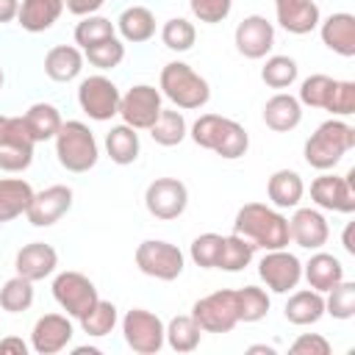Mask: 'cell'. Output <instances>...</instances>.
I'll list each match as a JSON object with an SVG mask.
<instances>
[{
    "mask_svg": "<svg viewBox=\"0 0 355 355\" xmlns=\"http://www.w3.org/2000/svg\"><path fill=\"white\" fill-rule=\"evenodd\" d=\"M233 233L244 236L252 247H261V250H283L291 241L288 219L277 208L263 205V202L241 205L233 219Z\"/></svg>",
    "mask_w": 355,
    "mask_h": 355,
    "instance_id": "6da1fadb",
    "label": "cell"
},
{
    "mask_svg": "<svg viewBox=\"0 0 355 355\" xmlns=\"http://www.w3.org/2000/svg\"><path fill=\"white\" fill-rule=\"evenodd\" d=\"M189 136H191V141H194L197 147L211 150V153H216V155L225 158V161L241 158V155L247 153V147H250L247 130H244L236 119L219 116V114H202V116L191 125Z\"/></svg>",
    "mask_w": 355,
    "mask_h": 355,
    "instance_id": "7a4b0ae2",
    "label": "cell"
},
{
    "mask_svg": "<svg viewBox=\"0 0 355 355\" xmlns=\"http://www.w3.org/2000/svg\"><path fill=\"white\" fill-rule=\"evenodd\" d=\"M355 147V128L347 125L344 119L333 116L327 122H322L305 141L302 147V155H305V164L319 169V172H327L333 169L349 150Z\"/></svg>",
    "mask_w": 355,
    "mask_h": 355,
    "instance_id": "3957f363",
    "label": "cell"
},
{
    "mask_svg": "<svg viewBox=\"0 0 355 355\" xmlns=\"http://www.w3.org/2000/svg\"><path fill=\"white\" fill-rule=\"evenodd\" d=\"M158 89L161 94L180 111H194V108H202L208 100H211V86L208 80L194 72L189 64L183 61H169L164 69H161V78H158Z\"/></svg>",
    "mask_w": 355,
    "mask_h": 355,
    "instance_id": "277c9868",
    "label": "cell"
},
{
    "mask_svg": "<svg viewBox=\"0 0 355 355\" xmlns=\"http://www.w3.org/2000/svg\"><path fill=\"white\" fill-rule=\"evenodd\" d=\"M55 158L67 172H75V175L89 172L97 164L100 147L86 122H80V119L61 122V128L55 133Z\"/></svg>",
    "mask_w": 355,
    "mask_h": 355,
    "instance_id": "5b68a950",
    "label": "cell"
},
{
    "mask_svg": "<svg viewBox=\"0 0 355 355\" xmlns=\"http://www.w3.org/2000/svg\"><path fill=\"white\" fill-rule=\"evenodd\" d=\"M191 316L202 333H230L239 324L236 288H219L191 305Z\"/></svg>",
    "mask_w": 355,
    "mask_h": 355,
    "instance_id": "8992f818",
    "label": "cell"
},
{
    "mask_svg": "<svg viewBox=\"0 0 355 355\" xmlns=\"http://www.w3.org/2000/svg\"><path fill=\"white\" fill-rule=\"evenodd\" d=\"M33 147L25 119L22 116H3L0 114V169L3 172H25L33 164Z\"/></svg>",
    "mask_w": 355,
    "mask_h": 355,
    "instance_id": "52a82bcc",
    "label": "cell"
},
{
    "mask_svg": "<svg viewBox=\"0 0 355 355\" xmlns=\"http://www.w3.org/2000/svg\"><path fill=\"white\" fill-rule=\"evenodd\" d=\"M133 258H136V266H139L141 275L155 277V280H164V283L178 280L183 275V263H186L183 252L175 244L161 241V239L141 241L136 247V255Z\"/></svg>",
    "mask_w": 355,
    "mask_h": 355,
    "instance_id": "ba28073f",
    "label": "cell"
},
{
    "mask_svg": "<svg viewBox=\"0 0 355 355\" xmlns=\"http://www.w3.org/2000/svg\"><path fill=\"white\" fill-rule=\"evenodd\" d=\"M119 89L105 75H89L78 83V105L94 122H108L119 114Z\"/></svg>",
    "mask_w": 355,
    "mask_h": 355,
    "instance_id": "9c48e42d",
    "label": "cell"
},
{
    "mask_svg": "<svg viewBox=\"0 0 355 355\" xmlns=\"http://www.w3.org/2000/svg\"><path fill=\"white\" fill-rule=\"evenodd\" d=\"M53 300L67 311L69 319H80L92 311V305L100 300L97 286L83 275V272H61L53 280Z\"/></svg>",
    "mask_w": 355,
    "mask_h": 355,
    "instance_id": "30bf717a",
    "label": "cell"
},
{
    "mask_svg": "<svg viewBox=\"0 0 355 355\" xmlns=\"http://www.w3.org/2000/svg\"><path fill=\"white\" fill-rule=\"evenodd\" d=\"M164 322L147 308H133L122 316V336L125 344L139 355H155L166 338H164Z\"/></svg>",
    "mask_w": 355,
    "mask_h": 355,
    "instance_id": "8fae6325",
    "label": "cell"
},
{
    "mask_svg": "<svg viewBox=\"0 0 355 355\" xmlns=\"http://www.w3.org/2000/svg\"><path fill=\"white\" fill-rule=\"evenodd\" d=\"M164 94L150 83H136L119 97V116L125 125L136 130H150V125L158 119L164 108Z\"/></svg>",
    "mask_w": 355,
    "mask_h": 355,
    "instance_id": "7c38bea8",
    "label": "cell"
},
{
    "mask_svg": "<svg viewBox=\"0 0 355 355\" xmlns=\"http://www.w3.org/2000/svg\"><path fill=\"white\" fill-rule=\"evenodd\" d=\"M258 277L263 286L275 294H288L302 280V263L294 252L283 250H266V255L258 261Z\"/></svg>",
    "mask_w": 355,
    "mask_h": 355,
    "instance_id": "4fadbf2b",
    "label": "cell"
},
{
    "mask_svg": "<svg viewBox=\"0 0 355 355\" xmlns=\"http://www.w3.org/2000/svg\"><path fill=\"white\" fill-rule=\"evenodd\" d=\"M144 205H147L150 216H155L161 222H172L186 211L189 189L178 178H155L144 191Z\"/></svg>",
    "mask_w": 355,
    "mask_h": 355,
    "instance_id": "5bb4252c",
    "label": "cell"
},
{
    "mask_svg": "<svg viewBox=\"0 0 355 355\" xmlns=\"http://www.w3.org/2000/svg\"><path fill=\"white\" fill-rule=\"evenodd\" d=\"M311 200L324 211L352 214L355 211V169H349L344 178L319 175L311 183Z\"/></svg>",
    "mask_w": 355,
    "mask_h": 355,
    "instance_id": "9a60e30c",
    "label": "cell"
},
{
    "mask_svg": "<svg viewBox=\"0 0 355 355\" xmlns=\"http://www.w3.org/2000/svg\"><path fill=\"white\" fill-rule=\"evenodd\" d=\"M72 197H75L72 189L64 186V183H55V186H47V189H42V191H33V200H31L25 216H28V222H31L33 227H50V225H55L64 214H69Z\"/></svg>",
    "mask_w": 355,
    "mask_h": 355,
    "instance_id": "2e32d148",
    "label": "cell"
},
{
    "mask_svg": "<svg viewBox=\"0 0 355 355\" xmlns=\"http://www.w3.org/2000/svg\"><path fill=\"white\" fill-rule=\"evenodd\" d=\"M233 42L244 58H266V53L275 47V25L261 14H250L236 25Z\"/></svg>",
    "mask_w": 355,
    "mask_h": 355,
    "instance_id": "e0dca14e",
    "label": "cell"
},
{
    "mask_svg": "<svg viewBox=\"0 0 355 355\" xmlns=\"http://www.w3.org/2000/svg\"><path fill=\"white\" fill-rule=\"evenodd\" d=\"M72 336L75 327L67 313H44L31 330V349L39 355H55L72 341Z\"/></svg>",
    "mask_w": 355,
    "mask_h": 355,
    "instance_id": "ac0fdd59",
    "label": "cell"
},
{
    "mask_svg": "<svg viewBox=\"0 0 355 355\" xmlns=\"http://www.w3.org/2000/svg\"><path fill=\"white\" fill-rule=\"evenodd\" d=\"M288 236L302 250H322L330 239V227L319 208H297L288 219Z\"/></svg>",
    "mask_w": 355,
    "mask_h": 355,
    "instance_id": "d6986e66",
    "label": "cell"
},
{
    "mask_svg": "<svg viewBox=\"0 0 355 355\" xmlns=\"http://www.w3.org/2000/svg\"><path fill=\"white\" fill-rule=\"evenodd\" d=\"M55 266H58V252L44 241H31V244L19 247L17 258H14L17 275H22V277H28L33 283L50 277L55 272Z\"/></svg>",
    "mask_w": 355,
    "mask_h": 355,
    "instance_id": "ffe728a7",
    "label": "cell"
},
{
    "mask_svg": "<svg viewBox=\"0 0 355 355\" xmlns=\"http://www.w3.org/2000/svg\"><path fill=\"white\" fill-rule=\"evenodd\" d=\"M275 14H277L280 28L294 36H305L316 31L322 22L319 6L313 0H275Z\"/></svg>",
    "mask_w": 355,
    "mask_h": 355,
    "instance_id": "44dd1931",
    "label": "cell"
},
{
    "mask_svg": "<svg viewBox=\"0 0 355 355\" xmlns=\"http://www.w3.org/2000/svg\"><path fill=\"white\" fill-rule=\"evenodd\" d=\"M319 33H322V44L344 58H352L355 55V17L347 14V11H336L330 14L322 25H319Z\"/></svg>",
    "mask_w": 355,
    "mask_h": 355,
    "instance_id": "7402d4cb",
    "label": "cell"
},
{
    "mask_svg": "<svg viewBox=\"0 0 355 355\" xmlns=\"http://www.w3.org/2000/svg\"><path fill=\"white\" fill-rule=\"evenodd\" d=\"M263 122L275 133H288L302 122V105L294 94L277 92L263 103Z\"/></svg>",
    "mask_w": 355,
    "mask_h": 355,
    "instance_id": "603a6c76",
    "label": "cell"
},
{
    "mask_svg": "<svg viewBox=\"0 0 355 355\" xmlns=\"http://www.w3.org/2000/svg\"><path fill=\"white\" fill-rule=\"evenodd\" d=\"M302 277L308 280V286H311L313 291L324 294V291H330L336 283L344 280V266H341V261H338L336 255L316 250V252L311 255V261L302 263Z\"/></svg>",
    "mask_w": 355,
    "mask_h": 355,
    "instance_id": "cb8c5ba5",
    "label": "cell"
},
{
    "mask_svg": "<svg viewBox=\"0 0 355 355\" xmlns=\"http://www.w3.org/2000/svg\"><path fill=\"white\" fill-rule=\"evenodd\" d=\"M61 14H64V0H22L17 22L28 33H42L53 28Z\"/></svg>",
    "mask_w": 355,
    "mask_h": 355,
    "instance_id": "d4e9b609",
    "label": "cell"
},
{
    "mask_svg": "<svg viewBox=\"0 0 355 355\" xmlns=\"http://www.w3.org/2000/svg\"><path fill=\"white\" fill-rule=\"evenodd\" d=\"M83 69V53L72 44H55L44 55V75L55 83H69Z\"/></svg>",
    "mask_w": 355,
    "mask_h": 355,
    "instance_id": "484cf974",
    "label": "cell"
},
{
    "mask_svg": "<svg viewBox=\"0 0 355 355\" xmlns=\"http://www.w3.org/2000/svg\"><path fill=\"white\" fill-rule=\"evenodd\" d=\"M116 31L122 36V42H150L155 36V14L147 6H128L119 17H116Z\"/></svg>",
    "mask_w": 355,
    "mask_h": 355,
    "instance_id": "4316f807",
    "label": "cell"
},
{
    "mask_svg": "<svg viewBox=\"0 0 355 355\" xmlns=\"http://www.w3.org/2000/svg\"><path fill=\"white\" fill-rule=\"evenodd\" d=\"M266 194H269V200H272V205L277 211L297 208L300 200H302V194H305V183H302L300 172H294V169H277V172H272L269 183H266Z\"/></svg>",
    "mask_w": 355,
    "mask_h": 355,
    "instance_id": "83f0119b",
    "label": "cell"
},
{
    "mask_svg": "<svg viewBox=\"0 0 355 355\" xmlns=\"http://www.w3.org/2000/svg\"><path fill=\"white\" fill-rule=\"evenodd\" d=\"M283 316L291 322V324H300V327H308V324H316L322 316H324V297L313 288H302V291H294L283 308Z\"/></svg>",
    "mask_w": 355,
    "mask_h": 355,
    "instance_id": "f1b7e54d",
    "label": "cell"
},
{
    "mask_svg": "<svg viewBox=\"0 0 355 355\" xmlns=\"http://www.w3.org/2000/svg\"><path fill=\"white\" fill-rule=\"evenodd\" d=\"M33 200V189L22 178H0V225L22 216Z\"/></svg>",
    "mask_w": 355,
    "mask_h": 355,
    "instance_id": "f546056e",
    "label": "cell"
},
{
    "mask_svg": "<svg viewBox=\"0 0 355 355\" xmlns=\"http://www.w3.org/2000/svg\"><path fill=\"white\" fill-rule=\"evenodd\" d=\"M139 150H141V141H139V133L136 128L130 125H114L108 133H105V153L114 164L119 166H128L139 158Z\"/></svg>",
    "mask_w": 355,
    "mask_h": 355,
    "instance_id": "4dcf8cb0",
    "label": "cell"
},
{
    "mask_svg": "<svg viewBox=\"0 0 355 355\" xmlns=\"http://www.w3.org/2000/svg\"><path fill=\"white\" fill-rule=\"evenodd\" d=\"M25 128H28V133H31V139L39 144V141H50V139H55V133H58V128H61V114H58V108L53 105V103H33L28 111H25Z\"/></svg>",
    "mask_w": 355,
    "mask_h": 355,
    "instance_id": "1f68e13d",
    "label": "cell"
},
{
    "mask_svg": "<svg viewBox=\"0 0 355 355\" xmlns=\"http://www.w3.org/2000/svg\"><path fill=\"white\" fill-rule=\"evenodd\" d=\"M150 136H153V141L161 144V147H175V144H180V141L189 136V125H186L183 111H178V108H161L158 119L150 125Z\"/></svg>",
    "mask_w": 355,
    "mask_h": 355,
    "instance_id": "d6a6232c",
    "label": "cell"
},
{
    "mask_svg": "<svg viewBox=\"0 0 355 355\" xmlns=\"http://www.w3.org/2000/svg\"><path fill=\"white\" fill-rule=\"evenodd\" d=\"M164 338L166 344L175 349V352H194L200 347V338H202V330L200 324L194 322V316H175L169 319V324L164 327Z\"/></svg>",
    "mask_w": 355,
    "mask_h": 355,
    "instance_id": "836d02e7",
    "label": "cell"
},
{
    "mask_svg": "<svg viewBox=\"0 0 355 355\" xmlns=\"http://www.w3.org/2000/svg\"><path fill=\"white\" fill-rule=\"evenodd\" d=\"M252 255H255V247H252L244 236L230 233V236L222 239V250H219L216 269H222V272H241V269L250 266Z\"/></svg>",
    "mask_w": 355,
    "mask_h": 355,
    "instance_id": "e575fe53",
    "label": "cell"
},
{
    "mask_svg": "<svg viewBox=\"0 0 355 355\" xmlns=\"http://www.w3.org/2000/svg\"><path fill=\"white\" fill-rule=\"evenodd\" d=\"M236 305H239V322H261L266 313H269V294L266 288H258V286H244V288H236Z\"/></svg>",
    "mask_w": 355,
    "mask_h": 355,
    "instance_id": "d590c367",
    "label": "cell"
},
{
    "mask_svg": "<svg viewBox=\"0 0 355 355\" xmlns=\"http://www.w3.org/2000/svg\"><path fill=\"white\" fill-rule=\"evenodd\" d=\"M78 322H80V327H83L86 336H92V338H103V336H108V333L116 327L119 313H116V305H114V302H108V300H97V302L92 305V311H89L86 316H80Z\"/></svg>",
    "mask_w": 355,
    "mask_h": 355,
    "instance_id": "8d00e7d4",
    "label": "cell"
},
{
    "mask_svg": "<svg viewBox=\"0 0 355 355\" xmlns=\"http://www.w3.org/2000/svg\"><path fill=\"white\" fill-rule=\"evenodd\" d=\"M33 305V280L14 275L11 280L3 283L0 288V308L8 313H22Z\"/></svg>",
    "mask_w": 355,
    "mask_h": 355,
    "instance_id": "74e56055",
    "label": "cell"
},
{
    "mask_svg": "<svg viewBox=\"0 0 355 355\" xmlns=\"http://www.w3.org/2000/svg\"><path fill=\"white\" fill-rule=\"evenodd\" d=\"M300 75V67L291 55H269L261 67V80L269 89H288Z\"/></svg>",
    "mask_w": 355,
    "mask_h": 355,
    "instance_id": "f35d334b",
    "label": "cell"
},
{
    "mask_svg": "<svg viewBox=\"0 0 355 355\" xmlns=\"http://www.w3.org/2000/svg\"><path fill=\"white\" fill-rule=\"evenodd\" d=\"M111 36H116V25L100 14H89L75 25V44H80L83 50L103 39H111Z\"/></svg>",
    "mask_w": 355,
    "mask_h": 355,
    "instance_id": "ab89813d",
    "label": "cell"
},
{
    "mask_svg": "<svg viewBox=\"0 0 355 355\" xmlns=\"http://www.w3.org/2000/svg\"><path fill=\"white\" fill-rule=\"evenodd\" d=\"M324 294H327L324 313H330L333 319H341V322L355 316V283L352 280H341Z\"/></svg>",
    "mask_w": 355,
    "mask_h": 355,
    "instance_id": "60d3db41",
    "label": "cell"
},
{
    "mask_svg": "<svg viewBox=\"0 0 355 355\" xmlns=\"http://www.w3.org/2000/svg\"><path fill=\"white\" fill-rule=\"evenodd\" d=\"M83 58H86L92 67H97V69H114V67H119L122 58H125V44H122V39L111 36V39H103V42L86 47V50H83Z\"/></svg>",
    "mask_w": 355,
    "mask_h": 355,
    "instance_id": "b9f144b4",
    "label": "cell"
},
{
    "mask_svg": "<svg viewBox=\"0 0 355 355\" xmlns=\"http://www.w3.org/2000/svg\"><path fill=\"white\" fill-rule=\"evenodd\" d=\"M194 39H197V31H194V25H191L189 19H183V17H172V19H166L164 28H161V42H164L169 50H175V53L191 50V47H194Z\"/></svg>",
    "mask_w": 355,
    "mask_h": 355,
    "instance_id": "7bdbcfd3",
    "label": "cell"
},
{
    "mask_svg": "<svg viewBox=\"0 0 355 355\" xmlns=\"http://www.w3.org/2000/svg\"><path fill=\"white\" fill-rule=\"evenodd\" d=\"M333 83L336 78L330 75H308L300 86V105H311V108H327V100H330V92H333Z\"/></svg>",
    "mask_w": 355,
    "mask_h": 355,
    "instance_id": "ee69618b",
    "label": "cell"
},
{
    "mask_svg": "<svg viewBox=\"0 0 355 355\" xmlns=\"http://www.w3.org/2000/svg\"><path fill=\"white\" fill-rule=\"evenodd\" d=\"M222 239L219 233H200L194 241H191V261L200 266V269H216V261H219V250H222Z\"/></svg>",
    "mask_w": 355,
    "mask_h": 355,
    "instance_id": "f6af8a7d",
    "label": "cell"
},
{
    "mask_svg": "<svg viewBox=\"0 0 355 355\" xmlns=\"http://www.w3.org/2000/svg\"><path fill=\"white\" fill-rule=\"evenodd\" d=\"M324 111H330L333 116H349V114H355V83L352 80H336Z\"/></svg>",
    "mask_w": 355,
    "mask_h": 355,
    "instance_id": "bcb514c9",
    "label": "cell"
},
{
    "mask_svg": "<svg viewBox=\"0 0 355 355\" xmlns=\"http://www.w3.org/2000/svg\"><path fill=\"white\" fill-rule=\"evenodd\" d=\"M189 8L200 22L216 25L227 19V14L233 11V0H189Z\"/></svg>",
    "mask_w": 355,
    "mask_h": 355,
    "instance_id": "7dc6e473",
    "label": "cell"
},
{
    "mask_svg": "<svg viewBox=\"0 0 355 355\" xmlns=\"http://www.w3.org/2000/svg\"><path fill=\"white\" fill-rule=\"evenodd\" d=\"M291 355H330V341L319 333H302L288 347Z\"/></svg>",
    "mask_w": 355,
    "mask_h": 355,
    "instance_id": "c3c4849f",
    "label": "cell"
},
{
    "mask_svg": "<svg viewBox=\"0 0 355 355\" xmlns=\"http://www.w3.org/2000/svg\"><path fill=\"white\" fill-rule=\"evenodd\" d=\"M105 0H64V8L75 17H89V14H97L103 8Z\"/></svg>",
    "mask_w": 355,
    "mask_h": 355,
    "instance_id": "681fc988",
    "label": "cell"
},
{
    "mask_svg": "<svg viewBox=\"0 0 355 355\" xmlns=\"http://www.w3.org/2000/svg\"><path fill=\"white\" fill-rule=\"evenodd\" d=\"M6 352H14V355H28V344L17 336H8V338H0V355Z\"/></svg>",
    "mask_w": 355,
    "mask_h": 355,
    "instance_id": "f907efd6",
    "label": "cell"
},
{
    "mask_svg": "<svg viewBox=\"0 0 355 355\" xmlns=\"http://www.w3.org/2000/svg\"><path fill=\"white\" fill-rule=\"evenodd\" d=\"M19 14V0H0V25L17 19Z\"/></svg>",
    "mask_w": 355,
    "mask_h": 355,
    "instance_id": "816d5d0a",
    "label": "cell"
},
{
    "mask_svg": "<svg viewBox=\"0 0 355 355\" xmlns=\"http://www.w3.org/2000/svg\"><path fill=\"white\" fill-rule=\"evenodd\" d=\"M341 241H344V250H347L349 255H355V244H352V222L344 227V239H341Z\"/></svg>",
    "mask_w": 355,
    "mask_h": 355,
    "instance_id": "f5cc1de1",
    "label": "cell"
},
{
    "mask_svg": "<svg viewBox=\"0 0 355 355\" xmlns=\"http://www.w3.org/2000/svg\"><path fill=\"white\" fill-rule=\"evenodd\" d=\"M250 355H258V352H266V355H275V347H266V344H252L250 349H247Z\"/></svg>",
    "mask_w": 355,
    "mask_h": 355,
    "instance_id": "db71d44e",
    "label": "cell"
},
{
    "mask_svg": "<svg viewBox=\"0 0 355 355\" xmlns=\"http://www.w3.org/2000/svg\"><path fill=\"white\" fill-rule=\"evenodd\" d=\"M83 352H89V355H97L100 349H97V347H75V355H83Z\"/></svg>",
    "mask_w": 355,
    "mask_h": 355,
    "instance_id": "11a10c76",
    "label": "cell"
},
{
    "mask_svg": "<svg viewBox=\"0 0 355 355\" xmlns=\"http://www.w3.org/2000/svg\"><path fill=\"white\" fill-rule=\"evenodd\" d=\"M3 80H6V75H3V69H0V89H3Z\"/></svg>",
    "mask_w": 355,
    "mask_h": 355,
    "instance_id": "9f6ffc18",
    "label": "cell"
}]
</instances>
